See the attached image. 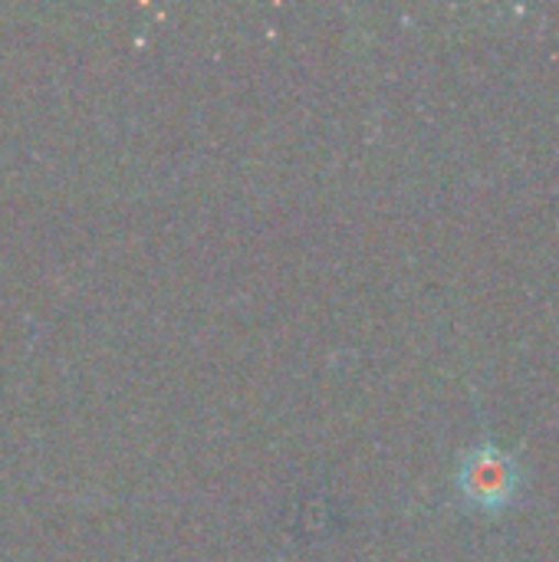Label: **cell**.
Masks as SVG:
<instances>
[{"instance_id": "1", "label": "cell", "mask_w": 559, "mask_h": 562, "mask_svg": "<svg viewBox=\"0 0 559 562\" xmlns=\"http://www.w3.org/2000/svg\"><path fill=\"white\" fill-rule=\"evenodd\" d=\"M455 484L468 510L494 517L517 504L524 491V471L517 454L497 448L494 441H481L458 461Z\"/></svg>"}]
</instances>
